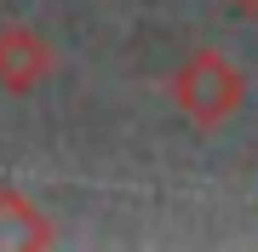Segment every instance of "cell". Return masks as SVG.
<instances>
[{"label":"cell","mask_w":258,"mask_h":252,"mask_svg":"<svg viewBox=\"0 0 258 252\" xmlns=\"http://www.w3.org/2000/svg\"><path fill=\"white\" fill-rule=\"evenodd\" d=\"M57 229L46 224L35 201L23 189H0V252H23V246H52Z\"/></svg>","instance_id":"obj_3"},{"label":"cell","mask_w":258,"mask_h":252,"mask_svg":"<svg viewBox=\"0 0 258 252\" xmlns=\"http://www.w3.org/2000/svg\"><path fill=\"white\" fill-rule=\"evenodd\" d=\"M172 103L189 115V126L218 132L247 109V75L230 52L218 46H195L184 63L172 69Z\"/></svg>","instance_id":"obj_1"},{"label":"cell","mask_w":258,"mask_h":252,"mask_svg":"<svg viewBox=\"0 0 258 252\" xmlns=\"http://www.w3.org/2000/svg\"><path fill=\"white\" fill-rule=\"evenodd\" d=\"M230 12H241V18H258V0H230Z\"/></svg>","instance_id":"obj_4"},{"label":"cell","mask_w":258,"mask_h":252,"mask_svg":"<svg viewBox=\"0 0 258 252\" xmlns=\"http://www.w3.org/2000/svg\"><path fill=\"white\" fill-rule=\"evenodd\" d=\"M52 69H57V52H52V40L40 29H29V23H6L0 29V92L29 98V92L46 86Z\"/></svg>","instance_id":"obj_2"}]
</instances>
